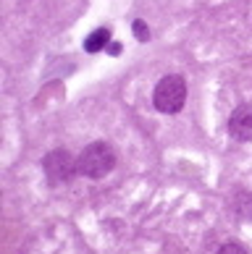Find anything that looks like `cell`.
Wrapping results in <instances>:
<instances>
[{
    "label": "cell",
    "instance_id": "cell-7",
    "mask_svg": "<svg viewBox=\"0 0 252 254\" xmlns=\"http://www.w3.org/2000/svg\"><path fill=\"white\" fill-rule=\"evenodd\" d=\"M134 34H137V40L147 42V37H150V29L145 26V21H134Z\"/></svg>",
    "mask_w": 252,
    "mask_h": 254
},
{
    "label": "cell",
    "instance_id": "cell-2",
    "mask_svg": "<svg viewBox=\"0 0 252 254\" xmlns=\"http://www.w3.org/2000/svg\"><path fill=\"white\" fill-rule=\"evenodd\" d=\"M184 100H186V81L181 76H163L155 87V95H153V105L161 110V113H179L184 108Z\"/></svg>",
    "mask_w": 252,
    "mask_h": 254
},
{
    "label": "cell",
    "instance_id": "cell-1",
    "mask_svg": "<svg viewBox=\"0 0 252 254\" xmlns=\"http://www.w3.org/2000/svg\"><path fill=\"white\" fill-rule=\"evenodd\" d=\"M79 173L87 178H102L116 168V152L108 142H92L82 149V155L77 157Z\"/></svg>",
    "mask_w": 252,
    "mask_h": 254
},
{
    "label": "cell",
    "instance_id": "cell-3",
    "mask_svg": "<svg viewBox=\"0 0 252 254\" xmlns=\"http://www.w3.org/2000/svg\"><path fill=\"white\" fill-rule=\"evenodd\" d=\"M42 171L48 176L50 186H61V184H69L71 178L79 173V165L66 149H53V152H48L42 160Z\"/></svg>",
    "mask_w": 252,
    "mask_h": 254
},
{
    "label": "cell",
    "instance_id": "cell-5",
    "mask_svg": "<svg viewBox=\"0 0 252 254\" xmlns=\"http://www.w3.org/2000/svg\"><path fill=\"white\" fill-rule=\"evenodd\" d=\"M110 42V29L108 26H100V29H95L87 40H84V50L87 53H100L102 48H108Z\"/></svg>",
    "mask_w": 252,
    "mask_h": 254
},
{
    "label": "cell",
    "instance_id": "cell-6",
    "mask_svg": "<svg viewBox=\"0 0 252 254\" xmlns=\"http://www.w3.org/2000/svg\"><path fill=\"white\" fill-rule=\"evenodd\" d=\"M216 254H250V252H247L245 247H242L239 241H226V244H223V247H221Z\"/></svg>",
    "mask_w": 252,
    "mask_h": 254
},
{
    "label": "cell",
    "instance_id": "cell-4",
    "mask_svg": "<svg viewBox=\"0 0 252 254\" xmlns=\"http://www.w3.org/2000/svg\"><path fill=\"white\" fill-rule=\"evenodd\" d=\"M229 134L237 142H252V105H239L229 118Z\"/></svg>",
    "mask_w": 252,
    "mask_h": 254
}]
</instances>
